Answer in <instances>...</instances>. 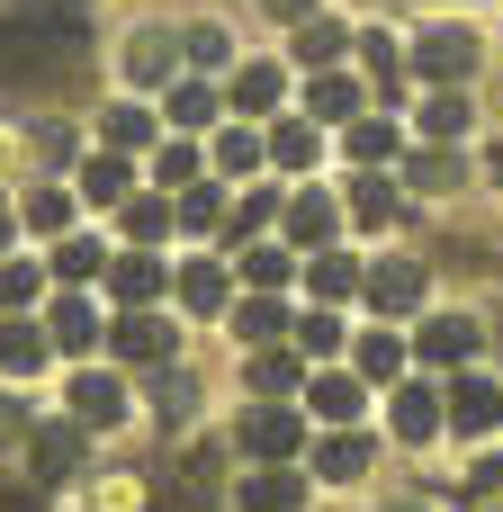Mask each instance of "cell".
I'll return each instance as SVG.
<instances>
[{"label": "cell", "mask_w": 503, "mask_h": 512, "mask_svg": "<svg viewBox=\"0 0 503 512\" xmlns=\"http://www.w3.org/2000/svg\"><path fill=\"white\" fill-rule=\"evenodd\" d=\"M162 108H171V126H207V117H216V90H207V81H171Z\"/></svg>", "instance_id": "obj_22"}, {"label": "cell", "mask_w": 503, "mask_h": 512, "mask_svg": "<svg viewBox=\"0 0 503 512\" xmlns=\"http://www.w3.org/2000/svg\"><path fill=\"white\" fill-rule=\"evenodd\" d=\"M351 216H360V225H387V216H396V198H387V180H369V189L351 198Z\"/></svg>", "instance_id": "obj_35"}, {"label": "cell", "mask_w": 503, "mask_h": 512, "mask_svg": "<svg viewBox=\"0 0 503 512\" xmlns=\"http://www.w3.org/2000/svg\"><path fill=\"white\" fill-rule=\"evenodd\" d=\"M72 459H81V432L72 423H45L36 432V477H72Z\"/></svg>", "instance_id": "obj_16"}, {"label": "cell", "mask_w": 503, "mask_h": 512, "mask_svg": "<svg viewBox=\"0 0 503 512\" xmlns=\"http://www.w3.org/2000/svg\"><path fill=\"white\" fill-rule=\"evenodd\" d=\"M351 153H360V162H387V153H396V126H387V117H360V126H351Z\"/></svg>", "instance_id": "obj_29"}, {"label": "cell", "mask_w": 503, "mask_h": 512, "mask_svg": "<svg viewBox=\"0 0 503 512\" xmlns=\"http://www.w3.org/2000/svg\"><path fill=\"white\" fill-rule=\"evenodd\" d=\"M306 288H315V297H351V288H360V261H351V252H333V243H324V252H315V261H306Z\"/></svg>", "instance_id": "obj_11"}, {"label": "cell", "mask_w": 503, "mask_h": 512, "mask_svg": "<svg viewBox=\"0 0 503 512\" xmlns=\"http://www.w3.org/2000/svg\"><path fill=\"white\" fill-rule=\"evenodd\" d=\"M243 279H252V288H279V279H288V252H243Z\"/></svg>", "instance_id": "obj_36"}, {"label": "cell", "mask_w": 503, "mask_h": 512, "mask_svg": "<svg viewBox=\"0 0 503 512\" xmlns=\"http://www.w3.org/2000/svg\"><path fill=\"white\" fill-rule=\"evenodd\" d=\"M396 369H405L396 333H369V342H360V378H396Z\"/></svg>", "instance_id": "obj_30"}, {"label": "cell", "mask_w": 503, "mask_h": 512, "mask_svg": "<svg viewBox=\"0 0 503 512\" xmlns=\"http://www.w3.org/2000/svg\"><path fill=\"white\" fill-rule=\"evenodd\" d=\"M342 45H351V27H333V18H306V27H297V63H315V72L342 63Z\"/></svg>", "instance_id": "obj_14"}, {"label": "cell", "mask_w": 503, "mask_h": 512, "mask_svg": "<svg viewBox=\"0 0 503 512\" xmlns=\"http://www.w3.org/2000/svg\"><path fill=\"white\" fill-rule=\"evenodd\" d=\"M180 306H189V315H225V270H207V261L180 270Z\"/></svg>", "instance_id": "obj_20"}, {"label": "cell", "mask_w": 503, "mask_h": 512, "mask_svg": "<svg viewBox=\"0 0 503 512\" xmlns=\"http://www.w3.org/2000/svg\"><path fill=\"white\" fill-rule=\"evenodd\" d=\"M261 9H270V18H306L315 0H261Z\"/></svg>", "instance_id": "obj_42"}, {"label": "cell", "mask_w": 503, "mask_h": 512, "mask_svg": "<svg viewBox=\"0 0 503 512\" xmlns=\"http://www.w3.org/2000/svg\"><path fill=\"white\" fill-rule=\"evenodd\" d=\"M189 63H225V27H216V18L189 27Z\"/></svg>", "instance_id": "obj_33"}, {"label": "cell", "mask_w": 503, "mask_h": 512, "mask_svg": "<svg viewBox=\"0 0 503 512\" xmlns=\"http://www.w3.org/2000/svg\"><path fill=\"white\" fill-rule=\"evenodd\" d=\"M468 351H477V324L468 315H432L423 324V360H468Z\"/></svg>", "instance_id": "obj_12"}, {"label": "cell", "mask_w": 503, "mask_h": 512, "mask_svg": "<svg viewBox=\"0 0 503 512\" xmlns=\"http://www.w3.org/2000/svg\"><path fill=\"white\" fill-rule=\"evenodd\" d=\"M270 99H279V63H243V72H234V108H243V117H261Z\"/></svg>", "instance_id": "obj_17"}, {"label": "cell", "mask_w": 503, "mask_h": 512, "mask_svg": "<svg viewBox=\"0 0 503 512\" xmlns=\"http://www.w3.org/2000/svg\"><path fill=\"white\" fill-rule=\"evenodd\" d=\"M279 324H288V315H279L270 297H243V306H234V333H243V342H270Z\"/></svg>", "instance_id": "obj_28"}, {"label": "cell", "mask_w": 503, "mask_h": 512, "mask_svg": "<svg viewBox=\"0 0 503 512\" xmlns=\"http://www.w3.org/2000/svg\"><path fill=\"white\" fill-rule=\"evenodd\" d=\"M153 180H162V189L180 198V189L198 180V144H162V153H153Z\"/></svg>", "instance_id": "obj_26"}, {"label": "cell", "mask_w": 503, "mask_h": 512, "mask_svg": "<svg viewBox=\"0 0 503 512\" xmlns=\"http://www.w3.org/2000/svg\"><path fill=\"white\" fill-rule=\"evenodd\" d=\"M360 288H369V297H378L387 315H405V306H423V261H378V270H369Z\"/></svg>", "instance_id": "obj_5"}, {"label": "cell", "mask_w": 503, "mask_h": 512, "mask_svg": "<svg viewBox=\"0 0 503 512\" xmlns=\"http://www.w3.org/2000/svg\"><path fill=\"white\" fill-rule=\"evenodd\" d=\"M414 180H423V189H459V180H450V153H423V162H414Z\"/></svg>", "instance_id": "obj_38"}, {"label": "cell", "mask_w": 503, "mask_h": 512, "mask_svg": "<svg viewBox=\"0 0 503 512\" xmlns=\"http://www.w3.org/2000/svg\"><path fill=\"white\" fill-rule=\"evenodd\" d=\"M72 414H81V423H126V387H117L108 369H81V378H72Z\"/></svg>", "instance_id": "obj_6"}, {"label": "cell", "mask_w": 503, "mask_h": 512, "mask_svg": "<svg viewBox=\"0 0 503 512\" xmlns=\"http://www.w3.org/2000/svg\"><path fill=\"white\" fill-rule=\"evenodd\" d=\"M108 288H117V297H126V306H144V297H153V288H162V261H144V252H126V261H117V270H108Z\"/></svg>", "instance_id": "obj_19"}, {"label": "cell", "mask_w": 503, "mask_h": 512, "mask_svg": "<svg viewBox=\"0 0 503 512\" xmlns=\"http://www.w3.org/2000/svg\"><path fill=\"white\" fill-rule=\"evenodd\" d=\"M18 216H27L36 234H63V225H72V198H63V189H27V207H18Z\"/></svg>", "instance_id": "obj_27"}, {"label": "cell", "mask_w": 503, "mask_h": 512, "mask_svg": "<svg viewBox=\"0 0 503 512\" xmlns=\"http://www.w3.org/2000/svg\"><path fill=\"white\" fill-rule=\"evenodd\" d=\"M297 342H306L315 360H333V351H342V324H333V315H306V324H297Z\"/></svg>", "instance_id": "obj_32"}, {"label": "cell", "mask_w": 503, "mask_h": 512, "mask_svg": "<svg viewBox=\"0 0 503 512\" xmlns=\"http://www.w3.org/2000/svg\"><path fill=\"white\" fill-rule=\"evenodd\" d=\"M315 468H324L333 486H351V477H369V441H351V423H342V432L315 450Z\"/></svg>", "instance_id": "obj_13"}, {"label": "cell", "mask_w": 503, "mask_h": 512, "mask_svg": "<svg viewBox=\"0 0 503 512\" xmlns=\"http://www.w3.org/2000/svg\"><path fill=\"white\" fill-rule=\"evenodd\" d=\"M468 63H477V36H468V27H423L414 72H432L441 90H459V81H468Z\"/></svg>", "instance_id": "obj_2"}, {"label": "cell", "mask_w": 503, "mask_h": 512, "mask_svg": "<svg viewBox=\"0 0 503 512\" xmlns=\"http://www.w3.org/2000/svg\"><path fill=\"white\" fill-rule=\"evenodd\" d=\"M297 504H306V477H297V468H252L243 512H297Z\"/></svg>", "instance_id": "obj_7"}, {"label": "cell", "mask_w": 503, "mask_h": 512, "mask_svg": "<svg viewBox=\"0 0 503 512\" xmlns=\"http://www.w3.org/2000/svg\"><path fill=\"white\" fill-rule=\"evenodd\" d=\"M153 144V108H108V153H135Z\"/></svg>", "instance_id": "obj_25"}, {"label": "cell", "mask_w": 503, "mask_h": 512, "mask_svg": "<svg viewBox=\"0 0 503 512\" xmlns=\"http://www.w3.org/2000/svg\"><path fill=\"white\" fill-rule=\"evenodd\" d=\"M0 297H9V306H18V297H36V270H27V261H9V270H0Z\"/></svg>", "instance_id": "obj_41"}, {"label": "cell", "mask_w": 503, "mask_h": 512, "mask_svg": "<svg viewBox=\"0 0 503 512\" xmlns=\"http://www.w3.org/2000/svg\"><path fill=\"white\" fill-rule=\"evenodd\" d=\"M297 441H306V423H297L288 405H252V414H243V450H252L261 468H288Z\"/></svg>", "instance_id": "obj_1"}, {"label": "cell", "mask_w": 503, "mask_h": 512, "mask_svg": "<svg viewBox=\"0 0 503 512\" xmlns=\"http://www.w3.org/2000/svg\"><path fill=\"white\" fill-rule=\"evenodd\" d=\"M180 225H216V189H180Z\"/></svg>", "instance_id": "obj_37"}, {"label": "cell", "mask_w": 503, "mask_h": 512, "mask_svg": "<svg viewBox=\"0 0 503 512\" xmlns=\"http://www.w3.org/2000/svg\"><path fill=\"white\" fill-rule=\"evenodd\" d=\"M126 180H135V171H126L117 153H90V162H81V198H99V207H108V198H126Z\"/></svg>", "instance_id": "obj_18"}, {"label": "cell", "mask_w": 503, "mask_h": 512, "mask_svg": "<svg viewBox=\"0 0 503 512\" xmlns=\"http://www.w3.org/2000/svg\"><path fill=\"white\" fill-rule=\"evenodd\" d=\"M306 108H315L324 126H342V117H360V81H351V72H315V90H306Z\"/></svg>", "instance_id": "obj_10"}, {"label": "cell", "mask_w": 503, "mask_h": 512, "mask_svg": "<svg viewBox=\"0 0 503 512\" xmlns=\"http://www.w3.org/2000/svg\"><path fill=\"white\" fill-rule=\"evenodd\" d=\"M270 153H279L288 171H306V162H315V126H279V135H270Z\"/></svg>", "instance_id": "obj_31"}, {"label": "cell", "mask_w": 503, "mask_h": 512, "mask_svg": "<svg viewBox=\"0 0 503 512\" xmlns=\"http://www.w3.org/2000/svg\"><path fill=\"white\" fill-rule=\"evenodd\" d=\"M117 351H126V360H162V351H171V324H162V315H126V324H117Z\"/></svg>", "instance_id": "obj_15"}, {"label": "cell", "mask_w": 503, "mask_h": 512, "mask_svg": "<svg viewBox=\"0 0 503 512\" xmlns=\"http://www.w3.org/2000/svg\"><path fill=\"white\" fill-rule=\"evenodd\" d=\"M450 414H441V396L432 387H396V441H432Z\"/></svg>", "instance_id": "obj_9"}, {"label": "cell", "mask_w": 503, "mask_h": 512, "mask_svg": "<svg viewBox=\"0 0 503 512\" xmlns=\"http://www.w3.org/2000/svg\"><path fill=\"white\" fill-rule=\"evenodd\" d=\"M45 342H54V351H90V342H99V306H90V297H54Z\"/></svg>", "instance_id": "obj_8"}, {"label": "cell", "mask_w": 503, "mask_h": 512, "mask_svg": "<svg viewBox=\"0 0 503 512\" xmlns=\"http://www.w3.org/2000/svg\"><path fill=\"white\" fill-rule=\"evenodd\" d=\"M126 225H135V234H144V243H153V234H162V225H171V207H162V198H144V207H135V216H126Z\"/></svg>", "instance_id": "obj_39"}, {"label": "cell", "mask_w": 503, "mask_h": 512, "mask_svg": "<svg viewBox=\"0 0 503 512\" xmlns=\"http://www.w3.org/2000/svg\"><path fill=\"white\" fill-rule=\"evenodd\" d=\"M405 512H423V504H405Z\"/></svg>", "instance_id": "obj_43"}, {"label": "cell", "mask_w": 503, "mask_h": 512, "mask_svg": "<svg viewBox=\"0 0 503 512\" xmlns=\"http://www.w3.org/2000/svg\"><path fill=\"white\" fill-rule=\"evenodd\" d=\"M360 405H369V387H360V378H342V369H324V378L306 387V414H315V423H333V432H342V423H360Z\"/></svg>", "instance_id": "obj_4"}, {"label": "cell", "mask_w": 503, "mask_h": 512, "mask_svg": "<svg viewBox=\"0 0 503 512\" xmlns=\"http://www.w3.org/2000/svg\"><path fill=\"white\" fill-rule=\"evenodd\" d=\"M45 351H54V342H45L36 324H0V369H18V378H27V369H36Z\"/></svg>", "instance_id": "obj_21"}, {"label": "cell", "mask_w": 503, "mask_h": 512, "mask_svg": "<svg viewBox=\"0 0 503 512\" xmlns=\"http://www.w3.org/2000/svg\"><path fill=\"white\" fill-rule=\"evenodd\" d=\"M333 225H342L333 198H297V207H288V234H297V243H333Z\"/></svg>", "instance_id": "obj_23"}, {"label": "cell", "mask_w": 503, "mask_h": 512, "mask_svg": "<svg viewBox=\"0 0 503 512\" xmlns=\"http://www.w3.org/2000/svg\"><path fill=\"white\" fill-rule=\"evenodd\" d=\"M216 162H225V171H252V162H261V135H252V126H243V135H225V144H216Z\"/></svg>", "instance_id": "obj_34"}, {"label": "cell", "mask_w": 503, "mask_h": 512, "mask_svg": "<svg viewBox=\"0 0 503 512\" xmlns=\"http://www.w3.org/2000/svg\"><path fill=\"white\" fill-rule=\"evenodd\" d=\"M54 270H63V279H90V270H99V252H90V243H63V261H54Z\"/></svg>", "instance_id": "obj_40"}, {"label": "cell", "mask_w": 503, "mask_h": 512, "mask_svg": "<svg viewBox=\"0 0 503 512\" xmlns=\"http://www.w3.org/2000/svg\"><path fill=\"white\" fill-rule=\"evenodd\" d=\"M423 135H432V144H450V135H468V99H459V90H441V99L423 108Z\"/></svg>", "instance_id": "obj_24"}, {"label": "cell", "mask_w": 503, "mask_h": 512, "mask_svg": "<svg viewBox=\"0 0 503 512\" xmlns=\"http://www.w3.org/2000/svg\"><path fill=\"white\" fill-rule=\"evenodd\" d=\"M441 414H450V432H468V441H486V432H503V387H495V378H459Z\"/></svg>", "instance_id": "obj_3"}]
</instances>
